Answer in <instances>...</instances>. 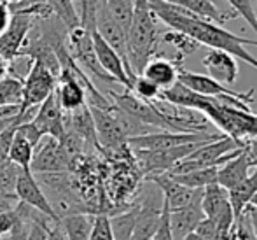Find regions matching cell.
I'll return each mask as SVG.
<instances>
[{"mask_svg":"<svg viewBox=\"0 0 257 240\" xmlns=\"http://www.w3.org/2000/svg\"><path fill=\"white\" fill-rule=\"evenodd\" d=\"M201 193L203 190H198L191 203H187L182 209L170 210V226H172L173 240H184L191 231H194L198 223L205 217L201 209Z\"/></svg>","mask_w":257,"mask_h":240,"instance_id":"obj_15","label":"cell"},{"mask_svg":"<svg viewBox=\"0 0 257 240\" xmlns=\"http://www.w3.org/2000/svg\"><path fill=\"white\" fill-rule=\"evenodd\" d=\"M139 214H140V203H135L128 210H122V212H117L114 216H108L114 240H132V233L137 224V219H139Z\"/></svg>","mask_w":257,"mask_h":240,"instance_id":"obj_26","label":"cell"},{"mask_svg":"<svg viewBox=\"0 0 257 240\" xmlns=\"http://www.w3.org/2000/svg\"><path fill=\"white\" fill-rule=\"evenodd\" d=\"M91 37H93V48H95L96 58H98V63H100V67L103 68V72L108 77L114 79L115 83H119L126 92H132V85L135 77L130 74L128 67L124 65L122 58L119 56L96 32H93Z\"/></svg>","mask_w":257,"mask_h":240,"instance_id":"obj_10","label":"cell"},{"mask_svg":"<svg viewBox=\"0 0 257 240\" xmlns=\"http://www.w3.org/2000/svg\"><path fill=\"white\" fill-rule=\"evenodd\" d=\"M132 93L137 95L142 100H147V102H154V100H159V95H161V90L151 83L149 79H146L144 75H137L133 79V85H132Z\"/></svg>","mask_w":257,"mask_h":240,"instance_id":"obj_33","label":"cell"},{"mask_svg":"<svg viewBox=\"0 0 257 240\" xmlns=\"http://www.w3.org/2000/svg\"><path fill=\"white\" fill-rule=\"evenodd\" d=\"M16 126L18 125H13L11 128L4 130L2 133H0V165H4V163L7 162V151H9V145H11V140H13V135L14 132H16Z\"/></svg>","mask_w":257,"mask_h":240,"instance_id":"obj_41","label":"cell"},{"mask_svg":"<svg viewBox=\"0 0 257 240\" xmlns=\"http://www.w3.org/2000/svg\"><path fill=\"white\" fill-rule=\"evenodd\" d=\"M147 181H151V183L161 191L163 202L168 205L170 210H179V209H182V207H186L187 203H191V200L194 198V195H196V191H198V190H191V188L177 183L168 172L147 176Z\"/></svg>","mask_w":257,"mask_h":240,"instance_id":"obj_16","label":"cell"},{"mask_svg":"<svg viewBox=\"0 0 257 240\" xmlns=\"http://www.w3.org/2000/svg\"><path fill=\"white\" fill-rule=\"evenodd\" d=\"M89 111L93 114V121H95L96 128V140H98V149L103 152H119L126 151L128 139H126L124 132L119 126L117 119L112 111V104L108 107H96V105H89Z\"/></svg>","mask_w":257,"mask_h":240,"instance_id":"obj_6","label":"cell"},{"mask_svg":"<svg viewBox=\"0 0 257 240\" xmlns=\"http://www.w3.org/2000/svg\"><path fill=\"white\" fill-rule=\"evenodd\" d=\"M28 228H30V223L21 217V221L14 226V230L7 233L6 237H2V240H28Z\"/></svg>","mask_w":257,"mask_h":240,"instance_id":"obj_42","label":"cell"},{"mask_svg":"<svg viewBox=\"0 0 257 240\" xmlns=\"http://www.w3.org/2000/svg\"><path fill=\"white\" fill-rule=\"evenodd\" d=\"M65 130H70L75 135H79L88 145L98 149V140H96V128L95 121H93V114L89 111V105H82V107L75 109L72 112H65L63 116Z\"/></svg>","mask_w":257,"mask_h":240,"instance_id":"obj_21","label":"cell"},{"mask_svg":"<svg viewBox=\"0 0 257 240\" xmlns=\"http://www.w3.org/2000/svg\"><path fill=\"white\" fill-rule=\"evenodd\" d=\"M65 112L61 111L60 104L56 100L54 92L42 102L35 111L34 118L30 123L41 132L42 137H53L56 140H61L65 135V121H63Z\"/></svg>","mask_w":257,"mask_h":240,"instance_id":"obj_11","label":"cell"},{"mask_svg":"<svg viewBox=\"0 0 257 240\" xmlns=\"http://www.w3.org/2000/svg\"><path fill=\"white\" fill-rule=\"evenodd\" d=\"M18 132L21 133V135L25 137V139L28 140L32 145H37L39 142H41V139H42V135H41V132H39L37 128H35L34 125H32L30 121H27V123H21V125H18Z\"/></svg>","mask_w":257,"mask_h":240,"instance_id":"obj_39","label":"cell"},{"mask_svg":"<svg viewBox=\"0 0 257 240\" xmlns=\"http://www.w3.org/2000/svg\"><path fill=\"white\" fill-rule=\"evenodd\" d=\"M51 223H56L46 214L37 212L34 219L30 221V228H28V240H48V228Z\"/></svg>","mask_w":257,"mask_h":240,"instance_id":"obj_36","label":"cell"},{"mask_svg":"<svg viewBox=\"0 0 257 240\" xmlns=\"http://www.w3.org/2000/svg\"><path fill=\"white\" fill-rule=\"evenodd\" d=\"M58 223L65 235V240H89L95 216L93 214H72V216L61 217Z\"/></svg>","mask_w":257,"mask_h":240,"instance_id":"obj_24","label":"cell"},{"mask_svg":"<svg viewBox=\"0 0 257 240\" xmlns=\"http://www.w3.org/2000/svg\"><path fill=\"white\" fill-rule=\"evenodd\" d=\"M11 16H13V13H11L9 6L0 0V35L6 32L7 25H9V21H11Z\"/></svg>","mask_w":257,"mask_h":240,"instance_id":"obj_43","label":"cell"},{"mask_svg":"<svg viewBox=\"0 0 257 240\" xmlns=\"http://www.w3.org/2000/svg\"><path fill=\"white\" fill-rule=\"evenodd\" d=\"M250 205H252V207H255V209H257V193H255V195H254V198H252Z\"/></svg>","mask_w":257,"mask_h":240,"instance_id":"obj_47","label":"cell"},{"mask_svg":"<svg viewBox=\"0 0 257 240\" xmlns=\"http://www.w3.org/2000/svg\"><path fill=\"white\" fill-rule=\"evenodd\" d=\"M34 149H35L34 145L28 142V140L16 130L14 135H13V140H11L9 151H7V158H9L11 163H14L16 167H20L21 170H30Z\"/></svg>","mask_w":257,"mask_h":240,"instance_id":"obj_27","label":"cell"},{"mask_svg":"<svg viewBox=\"0 0 257 240\" xmlns=\"http://www.w3.org/2000/svg\"><path fill=\"white\" fill-rule=\"evenodd\" d=\"M254 9H255V16H257V0H254Z\"/></svg>","mask_w":257,"mask_h":240,"instance_id":"obj_48","label":"cell"},{"mask_svg":"<svg viewBox=\"0 0 257 240\" xmlns=\"http://www.w3.org/2000/svg\"><path fill=\"white\" fill-rule=\"evenodd\" d=\"M18 203L16 198H11V196H0V212L7 209H13L14 205Z\"/></svg>","mask_w":257,"mask_h":240,"instance_id":"obj_45","label":"cell"},{"mask_svg":"<svg viewBox=\"0 0 257 240\" xmlns=\"http://www.w3.org/2000/svg\"><path fill=\"white\" fill-rule=\"evenodd\" d=\"M48 240H65V235L60 228V223H51L48 228Z\"/></svg>","mask_w":257,"mask_h":240,"instance_id":"obj_44","label":"cell"},{"mask_svg":"<svg viewBox=\"0 0 257 240\" xmlns=\"http://www.w3.org/2000/svg\"><path fill=\"white\" fill-rule=\"evenodd\" d=\"M58 79L39 61L32 60L27 75L23 77V93H21L20 111L39 107L56 88Z\"/></svg>","mask_w":257,"mask_h":240,"instance_id":"obj_5","label":"cell"},{"mask_svg":"<svg viewBox=\"0 0 257 240\" xmlns=\"http://www.w3.org/2000/svg\"><path fill=\"white\" fill-rule=\"evenodd\" d=\"M14 195H16V200L25 205L32 207V209L39 210V212L46 214L48 217H51L53 221L58 223L56 214L53 212L51 205H49V200L46 196L44 190L41 188L39 181L35 179V176L30 172V170H21L20 177L16 181V188H14Z\"/></svg>","mask_w":257,"mask_h":240,"instance_id":"obj_12","label":"cell"},{"mask_svg":"<svg viewBox=\"0 0 257 240\" xmlns=\"http://www.w3.org/2000/svg\"><path fill=\"white\" fill-rule=\"evenodd\" d=\"M89 240H114L108 216H105V214L95 216V223H93V230H91V235H89Z\"/></svg>","mask_w":257,"mask_h":240,"instance_id":"obj_37","label":"cell"},{"mask_svg":"<svg viewBox=\"0 0 257 240\" xmlns=\"http://www.w3.org/2000/svg\"><path fill=\"white\" fill-rule=\"evenodd\" d=\"M252 167H254V158H252L247 149H243L240 154H236L229 162L219 167V170H217V184L222 186L224 190H231L250 174Z\"/></svg>","mask_w":257,"mask_h":240,"instance_id":"obj_20","label":"cell"},{"mask_svg":"<svg viewBox=\"0 0 257 240\" xmlns=\"http://www.w3.org/2000/svg\"><path fill=\"white\" fill-rule=\"evenodd\" d=\"M13 16L7 25L6 32L0 35V56L6 61H14L20 56V51L23 49L25 42H27L28 34L34 28L37 18L27 9H16L11 11Z\"/></svg>","mask_w":257,"mask_h":240,"instance_id":"obj_4","label":"cell"},{"mask_svg":"<svg viewBox=\"0 0 257 240\" xmlns=\"http://www.w3.org/2000/svg\"><path fill=\"white\" fill-rule=\"evenodd\" d=\"M182 58L184 56H180L179 60L177 58L175 60H166L165 56L156 54L147 61V65L144 67L140 75L149 79L161 92H165V90L172 88L177 83V79H179V70L182 68Z\"/></svg>","mask_w":257,"mask_h":240,"instance_id":"obj_18","label":"cell"},{"mask_svg":"<svg viewBox=\"0 0 257 240\" xmlns=\"http://www.w3.org/2000/svg\"><path fill=\"white\" fill-rule=\"evenodd\" d=\"M23 93V79L11 75L0 83V105H20Z\"/></svg>","mask_w":257,"mask_h":240,"instance_id":"obj_31","label":"cell"},{"mask_svg":"<svg viewBox=\"0 0 257 240\" xmlns=\"http://www.w3.org/2000/svg\"><path fill=\"white\" fill-rule=\"evenodd\" d=\"M112 95V105L119 109V111L126 112L132 118L139 119L144 125H149L156 130H165V132H172L170 125L166 123V119L161 116V112L158 111V107L153 102L142 100L137 95H133L132 92H122V93H110Z\"/></svg>","mask_w":257,"mask_h":240,"instance_id":"obj_7","label":"cell"},{"mask_svg":"<svg viewBox=\"0 0 257 240\" xmlns=\"http://www.w3.org/2000/svg\"><path fill=\"white\" fill-rule=\"evenodd\" d=\"M227 207H231L227 190H224L217 183L208 184V186L203 188V193H201V209H203L205 217L213 219L220 212H224Z\"/></svg>","mask_w":257,"mask_h":240,"instance_id":"obj_25","label":"cell"},{"mask_svg":"<svg viewBox=\"0 0 257 240\" xmlns=\"http://www.w3.org/2000/svg\"><path fill=\"white\" fill-rule=\"evenodd\" d=\"M75 9L79 14V21H81V27L86 32L93 34L96 28V14H98L100 0H74Z\"/></svg>","mask_w":257,"mask_h":240,"instance_id":"obj_32","label":"cell"},{"mask_svg":"<svg viewBox=\"0 0 257 240\" xmlns=\"http://www.w3.org/2000/svg\"><path fill=\"white\" fill-rule=\"evenodd\" d=\"M233 9L234 16H241L247 25L255 32L257 35V16L254 9V0H226Z\"/></svg>","mask_w":257,"mask_h":240,"instance_id":"obj_34","label":"cell"},{"mask_svg":"<svg viewBox=\"0 0 257 240\" xmlns=\"http://www.w3.org/2000/svg\"><path fill=\"white\" fill-rule=\"evenodd\" d=\"M51 9L53 16L58 18L61 21L65 28L68 32H72L74 28L81 27V21H79V14L75 9V2L74 0H46Z\"/></svg>","mask_w":257,"mask_h":240,"instance_id":"obj_29","label":"cell"},{"mask_svg":"<svg viewBox=\"0 0 257 240\" xmlns=\"http://www.w3.org/2000/svg\"><path fill=\"white\" fill-rule=\"evenodd\" d=\"M54 95H56V100L63 112H72L88 104L84 86L67 70H61L58 75Z\"/></svg>","mask_w":257,"mask_h":240,"instance_id":"obj_19","label":"cell"},{"mask_svg":"<svg viewBox=\"0 0 257 240\" xmlns=\"http://www.w3.org/2000/svg\"><path fill=\"white\" fill-rule=\"evenodd\" d=\"M105 9L108 11L114 21L122 28V30L128 34L130 25H132L133 18V6H135V0H102Z\"/></svg>","mask_w":257,"mask_h":240,"instance_id":"obj_30","label":"cell"},{"mask_svg":"<svg viewBox=\"0 0 257 240\" xmlns=\"http://www.w3.org/2000/svg\"><path fill=\"white\" fill-rule=\"evenodd\" d=\"M95 32L103 39L105 42H107L108 46H110L112 49L115 51V53L119 54V56L122 58L124 65L128 67L130 74H132L133 77H137V75L132 72L130 63H128V37H126V32L122 30V28L114 21V18L108 14V11L105 9L102 0H100L98 14H96V28H95Z\"/></svg>","mask_w":257,"mask_h":240,"instance_id":"obj_13","label":"cell"},{"mask_svg":"<svg viewBox=\"0 0 257 240\" xmlns=\"http://www.w3.org/2000/svg\"><path fill=\"white\" fill-rule=\"evenodd\" d=\"M177 81L180 85H184L186 88H189L191 92H196L203 97H213V98H222V100H227L234 105V107L241 109V111H250V102L254 100L252 93H240L234 92V90L227 88L226 85H220V83L213 81L212 77H208L206 74H200V72H189L180 68L179 70V79Z\"/></svg>","mask_w":257,"mask_h":240,"instance_id":"obj_3","label":"cell"},{"mask_svg":"<svg viewBox=\"0 0 257 240\" xmlns=\"http://www.w3.org/2000/svg\"><path fill=\"white\" fill-rule=\"evenodd\" d=\"M20 221H21V216H20V212H18L16 205H14L13 209L2 210V212H0V237H6L7 233H11Z\"/></svg>","mask_w":257,"mask_h":240,"instance_id":"obj_38","label":"cell"},{"mask_svg":"<svg viewBox=\"0 0 257 240\" xmlns=\"http://www.w3.org/2000/svg\"><path fill=\"white\" fill-rule=\"evenodd\" d=\"M11 63L9 61H6L2 56H0V83L4 81L6 77H9V74H11Z\"/></svg>","mask_w":257,"mask_h":240,"instance_id":"obj_46","label":"cell"},{"mask_svg":"<svg viewBox=\"0 0 257 240\" xmlns=\"http://www.w3.org/2000/svg\"><path fill=\"white\" fill-rule=\"evenodd\" d=\"M163 42H168V44L175 46L177 49H179V53L182 54H189V53H194L198 48H200V44H198L196 41H193L191 37H187V35L184 34H179V32H166V34L161 35Z\"/></svg>","mask_w":257,"mask_h":240,"instance_id":"obj_35","label":"cell"},{"mask_svg":"<svg viewBox=\"0 0 257 240\" xmlns=\"http://www.w3.org/2000/svg\"><path fill=\"white\" fill-rule=\"evenodd\" d=\"M163 209V195L161 191L156 195H147L140 202V214L137 224L133 228L132 240H153L156 230H158L159 217Z\"/></svg>","mask_w":257,"mask_h":240,"instance_id":"obj_14","label":"cell"},{"mask_svg":"<svg viewBox=\"0 0 257 240\" xmlns=\"http://www.w3.org/2000/svg\"><path fill=\"white\" fill-rule=\"evenodd\" d=\"M257 193V167L252 174H248L240 184H236L234 188L227 190V196H229V205L233 209L234 219L243 214V210L250 205L252 198Z\"/></svg>","mask_w":257,"mask_h":240,"instance_id":"obj_22","label":"cell"},{"mask_svg":"<svg viewBox=\"0 0 257 240\" xmlns=\"http://www.w3.org/2000/svg\"><path fill=\"white\" fill-rule=\"evenodd\" d=\"M0 240H2V237H0Z\"/></svg>","mask_w":257,"mask_h":240,"instance_id":"obj_49","label":"cell"},{"mask_svg":"<svg viewBox=\"0 0 257 240\" xmlns=\"http://www.w3.org/2000/svg\"><path fill=\"white\" fill-rule=\"evenodd\" d=\"M194 231L206 240H215V235H217L215 221L210 219V217H203V219L198 223V226L194 228Z\"/></svg>","mask_w":257,"mask_h":240,"instance_id":"obj_40","label":"cell"},{"mask_svg":"<svg viewBox=\"0 0 257 240\" xmlns=\"http://www.w3.org/2000/svg\"><path fill=\"white\" fill-rule=\"evenodd\" d=\"M177 6L184 7L186 11H189L191 14L201 18V20L212 21V23L220 25V27L224 23H227L229 20H233V18H236L234 13H224V11H220L213 0H180Z\"/></svg>","mask_w":257,"mask_h":240,"instance_id":"obj_23","label":"cell"},{"mask_svg":"<svg viewBox=\"0 0 257 240\" xmlns=\"http://www.w3.org/2000/svg\"><path fill=\"white\" fill-rule=\"evenodd\" d=\"M220 139V135H203V133H187V132H153L147 135L132 137L128 139V145L132 149H142V151H165L173 149L184 144L200 142V140H215Z\"/></svg>","mask_w":257,"mask_h":240,"instance_id":"obj_8","label":"cell"},{"mask_svg":"<svg viewBox=\"0 0 257 240\" xmlns=\"http://www.w3.org/2000/svg\"><path fill=\"white\" fill-rule=\"evenodd\" d=\"M217 170L219 167H206V169L191 170L186 174H170L177 183L191 188V190H203L208 184L217 183Z\"/></svg>","mask_w":257,"mask_h":240,"instance_id":"obj_28","label":"cell"},{"mask_svg":"<svg viewBox=\"0 0 257 240\" xmlns=\"http://www.w3.org/2000/svg\"><path fill=\"white\" fill-rule=\"evenodd\" d=\"M149 7L154 13V16L158 18V21H163L173 32L187 35L193 41H196L200 46L205 44L210 49H219L224 51V53H229L231 56L245 61L248 67L257 70V58L252 56L245 49V46H255L257 48V41L240 37V35L226 30L220 25L194 16L189 11H186L180 6H175V4L163 2V0H149Z\"/></svg>","mask_w":257,"mask_h":240,"instance_id":"obj_1","label":"cell"},{"mask_svg":"<svg viewBox=\"0 0 257 240\" xmlns=\"http://www.w3.org/2000/svg\"><path fill=\"white\" fill-rule=\"evenodd\" d=\"M201 63L208 72L206 75L212 77L213 81L220 83V85H234L238 79V74H240L236 58L219 49H210L201 60Z\"/></svg>","mask_w":257,"mask_h":240,"instance_id":"obj_17","label":"cell"},{"mask_svg":"<svg viewBox=\"0 0 257 240\" xmlns=\"http://www.w3.org/2000/svg\"><path fill=\"white\" fill-rule=\"evenodd\" d=\"M128 37V63L135 75H140L147 61L158 49V18L149 7V0H135Z\"/></svg>","mask_w":257,"mask_h":240,"instance_id":"obj_2","label":"cell"},{"mask_svg":"<svg viewBox=\"0 0 257 240\" xmlns=\"http://www.w3.org/2000/svg\"><path fill=\"white\" fill-rule=\"evenodd\" d=\"M70 169V159L65 154L60 140L53 137H42L41 142L35 145L32 156L30 172L32 174H54L65 172Z\"/></svg>","mask_w":257,"mask_h":240,"instance_id":"obj_9","label":"cell"}]
</instances>
